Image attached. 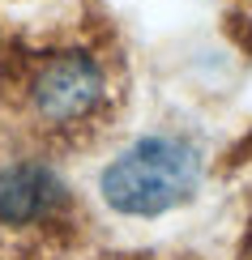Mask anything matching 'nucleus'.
Returning <instances> with one entry per match:
<instances>
[{"label":"nucleus","instance_id":"nucleus-3","mask_svg":"<svg viewBox=\"0 0 252 260\" xmlns=\"http://www.w3.org/2000/svg\"><path fill=\"white\" fill-rule=\"evenodd\" d=\"M60 205V183L47 167L39 162H17L0 171V222L5 226H26L47 218Z\"/></svg>","mask_w":252,"mask_h":260},{"label":"nucleus","instance_id":"nucleus-1","mask_svg":"<svg viewBox=\"0 0 252 260\" xmlns=\"http://www.w3.org/2000/svg\"><path fill=\"white\" fill-rule=\"evenodd\" d=\"M201 162L184 141L146 137L103 171V201L128 218H154L192 197Z\"/></svg>","mask_w":252,"mask_h":260},{"label":"nucleus","instance_id":"nucleus-2","mask_svg":"<svg viewBox=\"0 0 252 260\" xmlns=\"http://www.w3.org/2000/svg\"><path fill=\"white\" fill-rule=\"evenodd\" d=\"M103 99V73L81 51H56L30 77V107L47 124H77Z\"/></svg>","mask_w":252,"mask_h":260}]
</instances>
